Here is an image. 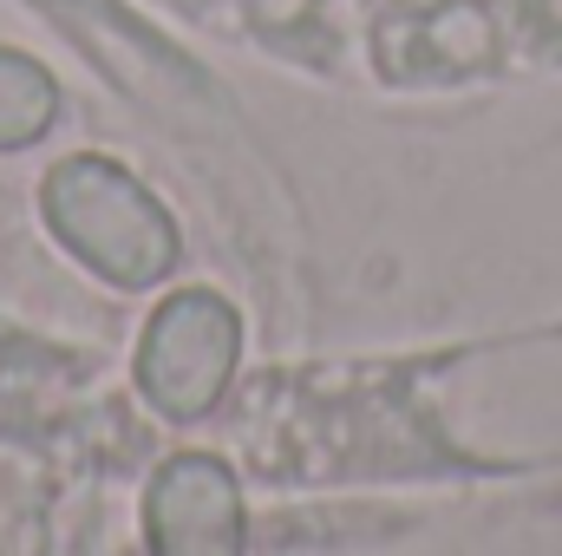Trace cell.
Wrapping results in <instances>:
<instances>
[{
	"label": "cell",
	"mask_w": 562,
	"mask_h": 556,
	"mask_svg": "<svg viewBox=\"0 0 562 556\" xmlns=\"http://www.w3.org/2000/svg\"><path fill=\"white\" fill-rule=\"evenodd\" d=\"M53 216L79 256H92L119 281H150L170 263V230L150 210V197L99 157H79L53 177Z\"/></svg>",
	"instance_id": "cell-1"
},
{
	"label": "cell",
	"mask_w": 562,
	"mask_h": 556,
	"mask_svg": "<svg viewBox=\"0 0 562 556\" xmlns=\"http://www.w3.org/2000/svg\"><path fill=\"white\" fill-rule=\"evenodd\" d=\"M53 119V79L26 53H0V144H26Z\"/></svg>",
	"instance_id": "cell-5"
},
{
	"label": "cell",
	"mask_w": 562,
	"mask_h": 556,
	"mask_svg": "<svg viewBox=\"0 0 562 556\" xmlns=\"http://www.w3.org/2000/svg\"><path fill=\"white\" fill-rule=\"evenodd\" d=\"M236 354V321L223 301L210 294H183L157 314V327L144 334V387L157 393V407L170 413H196L210 407V393L223 387Z\"/></svg>",
	"instance_id": "cell-2"
},
{
	"label": "cell",
	"mask_w": 562,
	"mask_h": 556,
	"mask_svg": "<svg viewBox=\"0 0 562 556\" xmlns=\"http://www.w3.org/2000/svg\"><path fill=\"white\" fill-rule=\"evenodd\" d=\"M157 551L164 556H236V491L216 465L183 458L157 485Z\"/></svg>",
	"instance_id": "cell-4"
},
{
	"label": "cell",
	"mask_w": 562,
	"mask_h": 556,
	"mask_svg": "<svg viewBox=\"0 0 562 556\" xmlns=\"http://www.w3.org/2000/svg\"><path fill=\"white\" fill-rule=\"evenodd\" d=\"M497 20L484 0H425L419 13H400L380 33V59L393 79H458L491 66Z\"/></svg>",
	"instance_id": "cell-3"
},
{
	"label": "cell",
	"mask_w": 562,
	"mask_h": 556,
	"mask_svg": "<svg viewBox=\"0 0 562 556\" xmlns=\"http://www.w3.org/2000/svg\"><path fill=\"white\" fill-rule=\"evenodd\" d=\"M249 20L262 33H301L314 20V0H249Z\"/></svg>",
	"instance_id": "cell-6"
}]
</instances>
